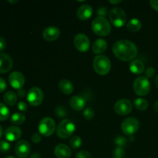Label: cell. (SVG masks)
<instances>
[{"label":"cell","mask_w":158,"mask_h":158,"mask_svg":"<svg viewBox=\"0 0 158 158\" xmlns=\"http://www.w3.org/2000/svg\"><path fill=\"white\" fill-rule=\"evenodd\" d=\"M113 52L119 60L129 61L137 56L138 49L133 42L127 40H121L114 43L113 46Z\"/></svg>","instance_id":"6da1fadb"},{"label":"cell","mask_w":158,"mask_h":158,"mask_svg":"<svg viewBox=\"0 0 158 158\" xmlns=\"http://www.w3.org/2000/svg\"><path fill=\"white\" fill-rule=\"evenodd\" d=\"M92 29L97 35L106 36L111 32V26L105 17L98 16L92 22Z\"/></svg>","instance_id":"7a4b0ae2"},{"label":"cell","mask_w":158,"mask_h":158,"mask_svg":"<svg viewBox=\"0 0 158 158\" xmlns=\"http://www.w3.org/2000/svg\"><path fill=\"white\" fill-rule=\"evenodd\" d=\"M94 68L99 75H106L110 71L111 63L106 56H97L94 60Z\"/></svg>","instance_id":"3957f363"},{"label":"cell","mask_w":158,"mask_h":158,"mask_svg":"<svg viewBox=\"0 0 158 158\" xmlns=\"http://www.w3.org/2000/svg\"><path fill=\"white\" fill-rule=\"evenodd\" d=\"M75 124L72 120L69 119H64L59 123L56 129V134L60 138L67 139L69 138L75 131Z\"/></svg>","instance_id":"277c9868"},{"label":"cell","mask_w":158,"mask_h":158,"mask_svg":"<svg viewBox=\"0 0 158 158\" xmlns=\"http://www.w3.org/2000/svg\"><path fill=\"white\" fill-rule=\"evenodd\" d=\"M134 92L139 96H146L151 90V83L148 78L143 76L138 77L134 82L133 84Z\"/></svg>","instance_id":"5b68a950"},{"label":"cell","mask_w":158,"mask_h":158,"mask_svg":"<svg viewBox=\"0 0 158 158\" xmlns=\"http://www.w3.org/2000/svg\"><path fill=\"white\" fill-rule=\"evenodd\" d=\"M110 23L116 27H122L127 23V15L124 10L120 7L111 9L109 14Z\"/></svg>","instance_id":"8992f818"},{"label":"cell","mask_w":158,"mask_h":158,"mask_svg":"<svg viewBox=\"0 0 158 158\" xmlns=\"http://www.w3.org/2000/svg\"><path fill=\"white\" fill-rule=\"evenodd\" d=\"M56 130L55 121L50 117H45L40 120L39 123V131L41 135L49 137Z\"/></svg>","instance_id":"52a82bcc"},{"label":"cell","mask_w":158,"mask_h":158,"mask_svg":"<svg viewBox=\"0 0 158 158\" xmlns=\"http://www.w3.org/2000/svg\"><path fill=\"white\" fill-rule=\"evenodd\" d=\"M140 123L135 117H129L125 119L121 124V130L123 134L127 136H132L139 129Z\"/></svg>","instance_id":"ba28073f"},{"label":"cell","mask_w":158,"mask_h":158,"mask_svg":"<svg viewBox=\"0 0 158 158\" xmlns=\"http://www.w3.org/2000/svg\"><path fill=\"white\" fill-rule=\"evenodd\" d=\"M44 95L43 92L40 88L37 86H33L31 88L27 94V100L30 105L33 106H37L41 104L43 101Z\"/></svg>","instance_id":"9c48e42d"},{"label":"cell","mask_w":158,"mask_h":158,"mask_svg":"<svg viewBox=\"0 0 158 158\" xmlns=\"http://www.w3.org/2000/svg\"><path fill=\"white\" fill-rule=\"evenodd\" d=\"M132 103L127 99H120L116 102L114 110L119 115H127L132 110Z\"/></svg>","instance_id":"30bf717a"},{"label":"cell","mask_w":158,"mask_h":158,"mask_svg":"<svg viewBox=\"0 0 158 158\" xmlns=\"http://www.w3.org/2000/svg\"><path fill=\"white\" fill-rule=\"evenodd\" d=\"M73 43L76 48L80 52H86L89 50V47H90V42H89V38L87 37V35L83 33L77 34L74 38Z\"/></svg>","instance_id":"8fae6325"},{"label":"cell","mask_w":158,"mask_h":158,"mask_svg":"<svg viewBox=\"0 0 158 158\" xmlns=\"http://www.w3.org/2000/svg\"><path fill=\"white\" fill-rule=\"evenodd\" d=\"M9 82L11 86L16 89L23 88L25 83V77L23 73L18 71H14L9 76Z\"/></svg>","instance_id":"7c38bea8"},{"label":"cell","mask_w":158,"mask_h":158,"mask_svg":"<svg viewBox=\"0 0 158 158\" xmlns=\"http://www.w3.org/2000/svg\"><path fill=\"white\" fill-rule=\"evenodd\" d=\"M31 148L26 140H19L17 142L15 147V154L19 158H26L30 154Z\"/></svg>","instance_id":"4fadbf2b"},{"label":"cell","mask_w":158,"mask_h":158,"mask_svg":"<svg viewBox=\"0 0 158 158\" xmlns=\"http://www.w3.org/2000/svg\"><path fill=\"white\" fill-rule=\"evenodd\" d=\"M13 66V62L10 56L0 52V73H6L11 70Z\"/></svg>","instance_id":"5bb4252c"},{"label":"cell","mask_w":158,"mask_h":158,"mask_svg":"<svg viewBox=\"0 0 158 158\" xmlns=\"http://www.w3.org/2000/svg\"><path fill=\"white\" fill-rule=\"evenodd\" d=\"M22 136V131L16 126L9 127L5 131V137L8 141L13 142L18 140Z\"/></svg>","instance_id":"9a60e30c"},{"label":"cell","mask_w":158,"mask_h":158,"mask_svg":"<svg viewBox=\"0 0 158 158\" xmlns=\"http://www.w3.org/2000/svg\"><path fill=\"white\" fill-rule=\"evenodd\" d=\"M60 35V29L56 26H49L43 32V37L46 41H54Z\"/></svg>","instance_id":"2e32d148"},{"label":"cell","mask_w":158,"mask_h":158,"mask_svg":"<svg viewBox=\"0 0 158 158\" xmlns=\"http://www.w3.org/2000/svg\"><path fill=\"white\" fill-rule=\"evenodd\" d=\"M93 12L92 6L87 4L82 5L77 9V17L80 20H87L92 16Z\"/></svg>","instance_id":"e0dca14e"},{"label":"cell","mask_w":158,"mask_h":158,"mask_svg":"<svg viewBox=\"0 0 158 158\" xmlns=\"http://www.w3.org/2000/svg\"><path fill=\"white\" fill-rule=\"evenodd\" d=\"M54 154L57 158H69L72 154V151L67 145L60 143L54 149Z\"/></svg>","instance_id":"ac0fdd59"},{"label":"cell","mask_w":158,"mask_h":158,"mask_svg":"<svg viewBox=\"0 0 158 158\" xmlns=\"http://www.w3.org/2000/svg\"><path fill=\"white\" fill-rule=\"evenodd\" d=\"M69 105L74 110L80 111L85 107L86 101H85L84 98L80 96H74L69 100Z\"/></svg>","instance_id":"d6986e66"},{"label":"cell","mask_w":158,"mask_h":158,"mask_svg":"<svg viewBox=\"0 0 158 158\" xmlns=\"http://www.w3.org/2000/svg\"><path fill=\"white\" fill-rule=\"evenodd\" d=\"M107 48V43L103 39H98L94 43L92 46V50L94 53L100 54L105 52Z\"/></svg>","instance_id":"ffe728a7"},{"label":"cell","mask_w":158,"mask_h":158,"mask_svg":"<svg viewBox=\"0 0 158 158\" xmlns=\"http://www.w3.org/2000/svg\"><path fill=\"white\" fill-rule=\"evenodd\" d=\"M144 64L139 60H134L130 64V69L136 75L141 74L144 71Z\"/></svg>","instance_id":"44dd1931"},{"label":"cell","mask_w":158,"mask_h":158,"mask_svg":"<svg viewBox=\"0 0 158 158\" xmlns=\"http://www.w3.org/2000/svg\"><path fill=\"white\" fill-rule=\"evenodd\" d=\"M59 87H60V89L63 94H67V95L72 94L74 89L73 83L69 80H66V79H63V80H60V83H59Z\"/></svg>","instance_id":"7402d4cb"},{"label":"cell","mask_w":158,"mask_h":158,"mask_svg":"<svg viewBox=\"0 0 158 158\" xmlns=\"http://www.w3.org/2000/svg\"><path fill=\"white\" fill-rule=\"evenodd\" d=\"M3 100L6 105L9 106H14L17 102V95L12 91H9L6 93L3 96Z\"/></svg>","instance_id":"603a6c76"},{"label":"cell","mask_w":158,"mask_h":158,"mask_svg":"<svg viewBox=\"0 0 158 158\" xmlns=\"http://www.w3.org/2000/svg\"><path fill=\"white\" fill-rule=\"evenodd\" d=\"M127 27L131 32H137L142 27V23L138 19L133 18L127 24Z\"/></svg>","instance_id":"cb8c5ba5"},{"label":"cell","mask_w":158,"mask_h":158,"mask_svg":"<svg viewBox=\"0 0 158 158\" xmlns=\"http://www.w3.org/2000/svg\"><path fill=\"white\" fill-rule=\"evenodd\" d=\"M26 121V116L23 113H15L12 115L10 122L14 125L23 124Z\"/></svg>","instance_id":"d4e9b609"},{"label":"cell","mask_w":158,"mask_h":158,"mask_svg":"<svg viewBox=\"0 0 158 158\" xmlns=\"http://www.w3.org/2000/svg\"><path fill=\"white\" fill-rule=\"evenodd\" d=\"M134 104L135 107L139 110H146L149 106V103L146 99L143 98H137L134 102Z\"/></svg>","instance_id":"484cf974"},{"label":"cell","mask_w":158,"mask_h":158,"mask_svg":"<svg viewBox=\"0 0 158 158\" xmlns=\"http://www.w3.org/2000/svg\"><path fill=\"white\" fill-rule=\"evenodd\" d=\"M10 115V111L6 105L0 103V121H5L7 120Z\"/></svg>","instance_id":"4316f807"},{"label":"cell","mask_w":158,"mask_h":158,"mask_svg":"<svg viewBox=\"0 0 158 158\" xmlns=\"http://www.w3.org/2000/svg\"><path fill=\"white\" fill-rule=\"evenodd\" d=\"M69 145L73 149H78L82 145V139L79 136H73L69 140Z\"/></svg>","instance_id":"83f0119b"},{"label":"cell","mask_w":158,"mask_h":158,"mask_svg":"<svg viewBox=\"0 0 158 158\" xmlns=\"http://www.w3.org/2000/svg\"><path fill=\"white\" fill-rule=\"evenodd\" d=\"M114 143H115V144L117 145V147H119V148H123V147L126 146L127 143V140L126 137H123V136L121 135H119L115 138Z\"/></svg>","instance_id":"f1b7e54d"},{"label":"cell","mask_w":158,"mask_h":158,"mask_svg":"<svg viewBox=\"0 0 158 158\" xmlns=\"http://www.w3.org/2000/svg\"><path fill=\"white\" fill-rule=\"evenodd\" d=\"M56 115L59 117V118H61V117H65L67 115V112H66V109L63 107L61 105H59L56 107L55 108V111H54Z\"/></svg>","instance_id":"f546056e"},{"label":"cell","mask_w":158,"mask_h":158,"mask_svg":"<svg viewBox=\"0 0 158 158\" xmlns=\"http://www.w3.org/2000/svg\"><path fill=\"white\" fill-rule=\"evenodd\" d=\"M125 151L123 148H116L113 151V158H124Z\"/></svg>","instance_id":"4dcf8cb0"},{"label":"cell","mask_w":158,"mask_h":158,"mask_svg":"<svg viewBox=\"0 0 158 158\" xmlns=\"http://www.w3.org/2000/svg\"><path fill=\"white\" fill-rule=\"evenodd\" d=\"M11 145L6 140H1L0 141V152L1 153H7L10 151Z\"/></svg>","instance_id":"1f68e13d"},{"label":"cell","mask_w":158,"mask_h":158,"mask_svg":"<svg viewBox=\"0 0 158 158\" xmlns=\"http://www.w3.org/2000/svg\"><path fill=\"white\" fill-rule=\"evenodd\" d=\"M83 117L86 120H91L94 117V111L92 108L86 107L83 111Z\"/></svg>","instance_id":"d6a6232c"},{"label":"cell","mask_w":158,"mask_h":158,"mask_svg":"<svg viewBox=\"0 0 158 158\" xmlns=\"http://www.w3.org/2000/svg\"><path fill=\"white\" fill-rule=\"evenodd\" d=\"M76 158H92V155L86 151H81L76 155Z\"/></svg>","instance_id":"836d02e7"},{"label":"cell","mask_w":158,"mask_h":158,"mask_svg":"<svg viewBox=\"0 0 158 158\" xmlns=\"http://www.w3.org/2000/svg\"><path fill=\"white\" fill-rule=\"evenodd\" d=\"M154 74H155V69H154V68L150 66V67H148L145 69V77L147 78H151V77H154Z\"/></svg>","instance_id":"e575fe53"},{"label":"cell","mask_w":158,"mask_h":158,"mask_svg":"<svg viewBox=\"0 0 158 158\" xmlns=\"http://www.w3.org/2000/svg\"><path fill=\"white\" fill-rule=\"evenodd\" d=\"M42 137L41 134H39V133H35L33 134V135L32 136V141L35 143H38L41 141Z\"/></svg>","instance_id":"d590c367"},{"label":"cell","mask_w":158,"mask_h":158,"mask_svg":"<svg viewBox=\"0 0 158 158\" xmlns=\"http://www.w3.org/2000/svg\"><path fill=\"white\" fill-rule=\"evenodd\" d=\"M18 109L22 112H25L28 110V105L24 101H20L18 103Z\"/></svg>","instance_id":"8d00e7d4"},{"label":"cell","mask_w":158,"mask_h":158,"mask_svg":"<svg viewBox=\"0 0 158 158\" xmlns=\"http://www.w3.org/2000/svg\"><path fill=\"white\" fill-rule=\"evenodd\" d=\"M7 46V43H6V40H5L3 37L0 36V52H2L6 49Z\"/></svg>","instance_id":"74e56055"},{"label":"cell","mask_w":158,"mask_h":158,"mask_svg":"<svg viewBox=\"0 0 158 158\" xmlns=\"http://www.w3.org/2000/svg\"><path fill=\"white\" fill-rule=\"evenodd\" d=\"M106 13H107V9L105 7H100L97 10V15H99V16L100 17H105Z\"/></svg>","instance_id":"f35d334b"},{"label":"cell","mask_w":158,"mask_h":158,"mask_svg":"<svg viewBox=\"0 0 158 158\" xmlns=\"http://www.w3.org/2000/svg\"><path fill=\"white\" fill-rule=\"evenodd\" d=\"M6 86H7V84H6V80L0 77V93L4 92L6 89Z\"/></svg>","instance_id":"ab89813d"},{"label":"cell","mask_w":158,"mask_h":158,"mask_svg":"<svg viewBox=\"0 0 158 158\" xmlns=\"http://www.w3.org/2000/svg\"><path fill=\"white\" fill-rule=\"evenodd\" d=\"M150 3H151L152 8L158 11V0H151V1H150Z\"/></svg>","instance_id":"60d3db41"},{"label":"cell","mask_w":158,"mask_h":158,"mask_svg":"<svg viewBox=\"0 0 158 158\" xmlns=\"http://www.w3.org/2000/svg\"><path fill=\"white\" fill-rule=\"evenodd\" d=\"M25 95H26V91H25V89H23V88L20 89H19L18 90V96L19 97H21V98H23V97H25Z\"/></svg>","instance_id":"b9f144b4"},{"label":"cell","mask_w":158,"mask_h":158,"mask_svg":"<svg viewBox=\"0 0 158 158\" xmlns=\"http://www.w3.org/2000/svg\"><path fill=\"white\" fill-rule=\"evenodd\" d=\"M29 158H41V156H40V154L39 153H34V154H32L30 156Z\"/></svg>","instance_id":"7bdbcfd3"},{"label":"cell","mask_w":158,"mask_h":158,"mask_svg":"<svg viewBox=\"0 0 158 158\" xmlns=\"http://www.w3.org/2000/svg\"><path fill=\"white\" fill-rule=\"evenodd\" d=\"M154 110L156 111V112L158 113V100H157V101H156L155 103H154Z\"/></svg>","instance_id":"ee69618b"},{"label":"cell","mask_w":158,"mask_h":158,"mask_svg":"<svg viewBox=\"0 0 158 158\" xmlns=\"http://www.w3.org/2000/svg\"><path fill=\"white\" fill-rule=\"evenodd\" d=\"M109 2L111 4H118V3L121 2V0H117V1H113V0H109Z\"/></svg>","instance_id":"f6af8a7d"},{"label":"cell","mask_w":158,"mask_h":158,"mask_svg":"<svg viewBox=\"0 0 158 158\" xmlns=\"http://www.w3.org/2000/svg\"><path fill=\"white\" fill-rule=\"evenodd\" d=\"M2 134H3V129L1 125H0V138L2 137Z\"/></svg>","instance_id":"bcb514c9"},{"label":"cell","mask_w":158,"mask_h":158,"mask_svg":"<svg viewBox=\"0 0 158 158\" xmlns=\"http://www.w3.org/2000/svg\"><path fill=\"white\" fill-rule=\"evenodd\" d=\"M155 84H156V86L158 87V75L156 77V78H155Z\"/></svg>","instance_id":"7dc6e473"},{"label":"cell","mask_w":158,"mask_h":158,"mask_svg":"<svg viewBox=\"0 0 158 158\" xmlns=\"http://www.w3.org/2000/svg\"><path fill=\"white\" fill-rule=\"evenodd\" d=\"M8 2H10V3H17L18 2V1H11V0H8Z\"/></svg>","instance_id":"c3c4849f"},{"label":"cell","mask_w":158,"mask_h":158,"mask_svg":"<svg viewBox=\"0 0 158 158\" xmlns=\"http://www.w3.org/2000/svg\"><path fill=\"white\" fill-rule=\"evenodd\" d=\"M5 158H15V157H13V156H7V157H6Z\"/></svg>","instance_id":"681fc988"}]
</instances>
